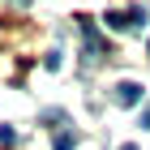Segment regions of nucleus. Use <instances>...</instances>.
Returning <instances> with one entry per match:
<instances>
[{
	"label": "nucleus",
	"instance_id": "obj_1",
	"mask_svg": "<svg viewBox=\"0 0 150 150\" xmlns=\"http://www.w3.org/2000/svg\"><path fill=\"white\" fill-rule=\"evenodd\" d=\"M77 30H81V39H86V47H81V60H86V64H94V60L112 56L107 39L99 35V30H94V22H90V17H77Z\"/></svg>",
	"mask_w": 150,
	"mask_h": 150
},
{
	"label": "nucleus",
	"instance_id": "obj_2",
	"mask_svg": "<svg viewBox=\"0 0 150 150\" xmlns=\"http://www.w3.org/2000/svg\"><path fill=\"white\" fill-rule=\"evenodd\" d=\"M112 99L120 107H137L142 103V86H137V81H116V86H112Z\"/></svg>",
	"mask_w": 150,
	"mask_h": 150
},
{
	"label": "nucleus",
	"instance_id": "obj_3",
	"mask_svg": "<svg viewBox=\"0 0 150 150\" xmlns=\"http://www.w3.org/2000/svg\"><path fill=\"white\" fill-rule=\"evenodd\" d=\"M103 22H107V30H133V17H129V9H125V13H107Z\"/></svg>",
	"mask_w": 150,
	"mask_h": 150
},
{
	"label": "nucleus",
	"instance_id": "obj_4",
	"mask_svg": "<svg viewBox=\"0 0 150 150\" xmlns=\"http://www.w3.org/2000/svg\"><path fill=\"white\" fill-rule=\"evenodd\" d=\"M77 146V133H73V129H60L56 137H52V150H73Z\"/></svg>",
	"mask_w": 150,
	"mask_h": 150
},
{
	"label": "nucleus",
	"instance_id": "obj_5",
	"mask_svg": "<svg viewBox=\"0 0 150 150\" xmlns=\"http://www.w3.org/2000/svg\"><path fill=\"white\" fill-rule=\"evenodd\" d=\"M13 142H17V133H13V129H9V125H0V146L9 150V146H13Z\"/></svg>",
	"mask_w": 150,
	"mask_h": 150
},
{
	"label": "nucleus",
	"instance_id": "obj_6",
	"mask_svg": "<svg viewBox=\"0 0 150 150\" xmlns=\"http://www.w3.org/2000/svg\"><path fill=\"white\" fill-rule=\"evenodd\" d=\"M43 69H47V73L60 69V52H47V56H43Z\"/></svg>",
	"mask_w": 150,
	"mask_h": 150
},
{
	"label": "nucleus",
	"instance_id": "obj_7",
	"mask_svg": "<svg viewBox=\"0 0 150 150\" xmlns=\"http://www.w3.org/2000/svg\"><path fill=\"white\" fill-rule=\"evenodd\" d=\"M142 129H150V103L142 107Z\"/></svg>",
	"mask_w": 150,
	"mask_h": 150
},
{
	"label": "nucleus",
	"instance_id": "obj_8",
	"mask_svg": "<svg viewBox=\"0 0 150 150\" xmlns=\"http://www.w3.org/2000/svg\"><path fill=\"white\" fill-rule=\"evenodd\" d=\"M120 150H137V146H120Z\"/></svg>",
	"mask_w": 150,
	"mask_h": 150
}]
</instances>
